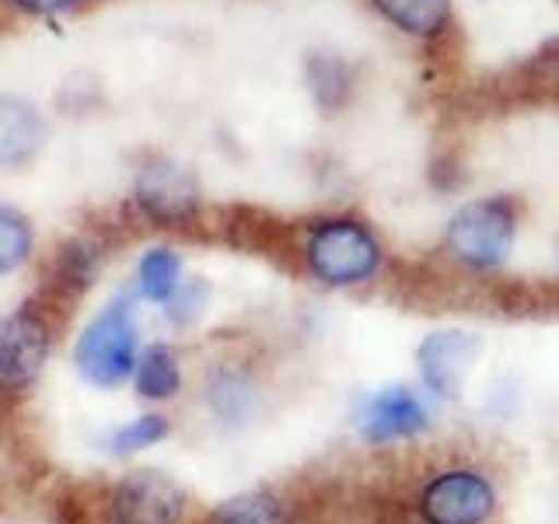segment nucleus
Returning <instances> with one entry per match:
<instances>
[{
    "label": "nucleus",
    "mask_w": 559,
    "mask_h": 524,
    "mask_svg": "<svg viewBox=\"0 0 559 524\" xmlns=\"http://www.w3.org/2000/svg\"><path fill=\"white\" fill-rule=\"evenodd\" d=\"M133 378H136V392L144 398H171L182 389L179 357H175V349H168L162 343L147 346L144 354H140Z\"/></svg>",
    "instance_id": "4468645a"
},
{
    "label": "nucleus",
    "mask_w": 559,
    "mask_h": 524,
    "mask_svg": "<svg viewBox=\"0 0 559 524\" xmlns=\"http://www.w3.org/2000/svg\"><path fill=\"white\" fill-rule=\"evenodd\" d=\"M305 81H308L311 102L325 112H340L349 102V92H354V70H349L346 60L329 57V52H314L308 60Z\"/></svg>",
    "instance_id": "f8f14e48"
},
{
    "label": "nucleus",
    "mask_w": 559,
    "mask_h": 524,
    "mask_svg": "<svg viewBox=\"0 0 559 524\" xmlns=\"http://www.w3.org/2000/svg\"><path fill=\"white\" fill-rule=\"evenodd\" d=\"M392 32L413 43L437 46L454 28V0H367Z\"/></svg>",
    "instance_id": "1a4fd4ad"
},
{
    "label": "nucleus",
    "mask_w": 559,
    "mask_h": 524,
    "mask_svg": "<svg viewBox=\"0 0 559 524\" xmlns=\"http://www.w3.org/2000/svg\"><path fill=\"white\" fill-rule=\"evenodd\" d=\"M14 4L22 11H28V14H52V11L74 8L78 0H14Z\"/></svg>",
    "instance_id": "a211bd4d"
},
{
    "label": "nucleus",
    "mask_w": 559,
    "mask_h": 524,
    "mask_svg": "<svg viewBox=\"0 0 559 524\" xmlns=\"http://www.w3.org/2000/svg\"><path fill=\"white\" fill-rule=\"evenodd\" d=\"M136 287L147 301L168 305L182 290V255L175 249H147L136 262Z\"/></svg>",
    "instance_id": "ddd939ff"
},
{
    "label": "nucleus",
    "mask_w": 559,
    "mask_h": 524,
    "mask_svg": "<svg viewBox=\"0 0 559 524\" xmlns=\"http://www.w3.org/2000/svg\"><path fill=\"white\" fill-rule=\"evenodd\" d=\"M210 524H284V507L270 493H238L227 503H221Z\"/></svg>",
    "instance_id": "2eb2a0df"
},
{
    "label": "nucleus",
    "mask_w": 559,
    "mask_h": 524,
    "mask_svg": "<svg viewBox=\"0 0 559 524\" xmlns=\"http://www.w3.org/2000/svg\"><path fill=\"white\" fill-rule=\"evenodd\" d=\"M186 511L182 489L162 472H133L112 497L116 524H179Z\"/></svg>",
    "instance_id": "6e6552de"
},
{
    "label": "nucleus",
    "mask_w": 559,
    "mask_h": 524,
    "mask_svg": "<svg viewBox=\"0 0 559 524\" xmlns=\"http://www.w3.org/2000/svg\"><path fill=\"white\" fill-rule=\"evenodd\" d=\"M43 119L22 98H0V165H22L43 144Z\"/></svg>",
    "instance_id": "9b49d317"
},
{
    "label": "nucleus",
    "mask_w": 559,
    "mask_h": 524,
    "mask_svg": "<svg viewBox=\"0 0 559 524\" xmlns=\"http://www.w3.org/2000/svg\"><path fill=\"white\" fill-rule=\"evenodd\" d=\"M521 231V210L511 196H476L444 224V252L472 273L500 270L511 259Z\"/></svg>",
    "instance_id": "f03ea898"
},
{
    "label": "nucleus",
    "mask_w": 559,
    "mask_h": 524,
    "mask_svg": "<svg viewBox=\"0 0 559 524\" xmlns=\"http://www.w3.org/2000/svg\"><path fill=\"white\" fill-rule=\"evenodd\" d=\"M483 340L465 329H437L416 346V364L424 384L441 398H459L472 367L479 360Z\"/></svg>",
    "instance_id": "39448f33"
},
{
    "label": "nucleus",
    "mask_w": 559,
    "mask_h": 524,
    "mask_svg": "<svg viewBox=\"0 0 559 524\" xmlns=\"http://www.w3.org/2000/svg\"><path fill=\"white\" fill-rule=\"evenodd\" d=\"M427 427V409L409 389H384L367 398L360 413V433L367 441H399Z\"/></svg>",
    "instance_id": "9d476101"
},
{
    "label": "nucleus",
    "mask_w": 559,
    "mask_h": 524,
    "mask_svg": "<svg viewBox=\"0 0 559 524\" xmlns=\"http://www.w3.org/2000/svg\"><path fill=\"white\" fill-rule=\"evenodd\" d=\"M493 486L479 472L454 468L427 483L419 497V514L427 524H483L493 514Z\"/></svg>",
    "instance_id": "20e7f679"
},
{
    "label": "nucleus",
    "mask_w": 559,
    "mask_h": 524,
    "mask_svg": "<svg viewBox=\"0 0 559 524\" xmlns=\"http://www.w3.org/2000/svg\"><path fill=\"white\" fill-rule=\"evenodd\" d=\"M162 437H168V419L165 416H140V419H133V424H127L112 437V448L119 454H130V451L157 444Z\"/></svg>",
    "instance_id": "f3484780"
},
{
    "label": "nucleus",
    "mask_w": 559,
    "mask_h": 524,
    "mask_svg": "<svg viewBox=\"0 0 559 524\" xmlns=\"http://www.w3.org/2000/svg\"><path fill=\"white\" fill-rule=\"evenodd\" d=\"M556 252H559V249H556Z\"/></svg>",
    "instance_id": "aec40b11"
},
{
    "label": "nucleus",
    "mask_w": 559,
    "mask_h": 524,
    "mask_svg": "<svg viewBox=\"0 0 559 524\" xmlns=\"http://www.w3.org/2000/svg\"><path fill=\"white\" fill-rule=\"evenodd\" d=\"M32 252V227L11 206H0V273L17 270Z\"/></svg>",
    "instance_id": "dca6fc26"
},
{
    "label": "nucleus",
    "mask_w": 559,
    "mask_h": 524,
    "mask_svg": "<svg viewBox=\"0 0 559 524\" xmlns=\"http://www.w3.org/2000/svg\"><path fill=\"white\" fill-rule=\"evenodd\" d=\"M552 95H556V102H559V57H556V63H552Z\"/></svg>",
    "instance_id": "6ab92c4d"
},
{
    "label": "nucleus",
    "mask_w": 559,
    "mask_h": 524,
    "mask_svg": "<svg viewBox=\"0 0 559 524\" xmlns=\"http://www.w3.org/2000/svg\"><path fill=\"white\" fill-rule=\"evenodd\" d=\"M308 273L322 287L343 290L374 279L384 262V245L367 221L354 214H329L308 224L301 245Z\"/></svg>",
    "instance_id": "f257e3e1"
},
{
    "label": "nucleus",
    "mask_w": 559,
    "mask_h": 524,
    "mask_svg": "<svg viewBox=\"0 0 559 524\" xmlns=\"http://www.w3.org/2000/svg\"><path fill=\"white\" fill-rule=\"evenodd\" d=\"M133 200L144 214L157 224H186L200 210V186L197 179L171 162L147 165L136 175Z\"/></svg>",
    "instance_id": "423d86ee"
},
{
    "label": "nucleus",
    "mask_w": 559,
    "mask_h": 524,
    "mask_svg": "<svg viewBox=\"0 0 559 524\" xmlns=\"http://www.w3.org/2000/svg\"><path fill=\"white\" fill-rule=\"evenodd\" d=\"M78 371L102 389H116L136 371V322L127 301L109 305L84 325L74 346Z\"/></svg>",
    "instance_id": "7ed1b4c3"
},
{
    "label": "nucleus",
    "mask_w": 559,
    "mask_h": 524,
    "mask_svg": "<svg viewBox=\"0 0 559 524\" xmlns=\"http://www.w3.org/2000/svg\"><path fill=\"white\" fill-rule=\"evenodd\" d=\"M49 354V329L39 314L17 311L0 322V389L17 392L39 378Z\"/></svg>",
    "instance_id": "0eeeda50"
}]
</instances>
